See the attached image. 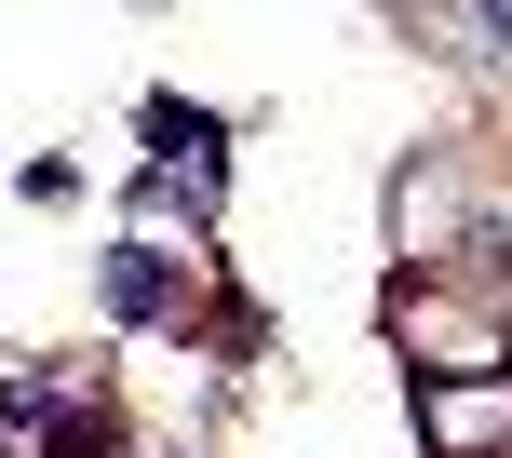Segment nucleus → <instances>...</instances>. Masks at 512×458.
<instances>
[{
	"label": "nucleus",
	"instance_id": "f03ea898",
	"mask_svg": "<svg viewBox=\"0 0 512 458\" xmlns=\"http://www.w3.org/2000/svg\"><path fill=\"white\" fill-rule=\"evenodd\" d=\"M472 54H512V0H472Z\"/></svg>",
	"mask_w": 512,
	"mask_h": 458
},
{
	"label": "nucleus",
	"instance_id": "f257e3e1",
	"mask_svg": "<svg viewBox=\"0 0 512 458\" xmlns=\"http://www.w3.org/2000/svg\"><path fill=\"white\" fill-rule=\"evenodd\" d=\"M108 310H135V324L162 310V270H149V256H122V270H108Z\"/></svg>",
	"mask_w": 512,
	"mask_h": 458
}]
</instances>
